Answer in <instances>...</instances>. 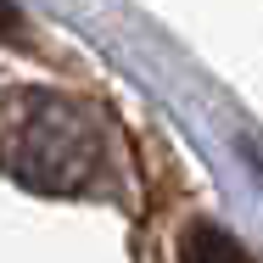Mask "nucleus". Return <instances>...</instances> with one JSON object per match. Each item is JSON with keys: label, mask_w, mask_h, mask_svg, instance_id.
<instances>
[{"label": "nucleus", "mask_w": 263, "mask_h": 263, "mask_svg": "<svg viewBox=\"0 0 263 263\" xmlns=\"http://www.w3.org/2000/svg\"><path fill=\"white\" fill-rule=\"evenodd\" d=\"M0 174L40 196H96L112 185V129L62 90H0Z\"/></svg>", "instance_id": "obj_1"}, {"label": "nucleus", "mask_w": 263, "mask_h": 263, "mask_svg": "<svg viewBox=\"0 0 263 263\" xmlns=\"http://www.w3.org/2000/svg\"><path fill=\"white\" fill-rule=\"evenodd\" d=\"M179 263H252V258L241 252V241H235L230 230L196 218V224L179 235Z\"/></svg>", "instance_id": "obj_2"}, {"label": "nucleus", "mask_w": 263, "mask_h": 263, "mask_svg": "<svg viewBox=\"0 0 263 263\" xmlns=\"http://www.w3.org/2000/svg\"><path fill=\"white\" fill-rule=\"evenodd\" d=\"M0 34H17V11H11V0H0Z\"/></svg>", "instance_id": "obj_3"}]
</instances>
